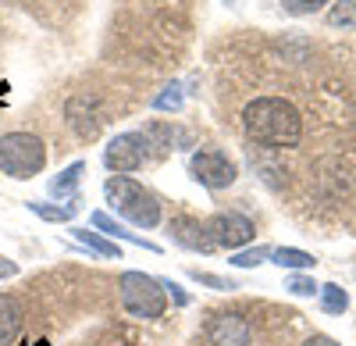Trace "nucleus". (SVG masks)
Here are the masks:
<instances>
[{"label": "nucleus", "mask_w": 356, "mask_h": 346, "mask_svg": "<svg viewBox=\"0 0 356 346\" xmlns=\"http://www.w3.org/2000/svg\"><path fill=\"white\" fill-rule=\"evenodd\" d=\"M29 211L40 214L43 221H72L75 218L72 204H43V200H29Z\"/></svg>", "instance_id": "17"}, {"label": "nucleus", "mask_w": 356, "mask_h": 346, "mask_svg": "<svg viewBox=\"0 0 356 346\" xmlns=\"http://www.w3.org/2000/svg\"><path fill=\"white\" fill-rule=\"evenodd\" d=\"M36 346H47V343H36Z\"/></svg>", "instance_id": "29"}, {"label": "nucleus", "mask_w": 356, "mask_h": 346, "mask_svg": "<svg viewBox=\"0 0 356 346\" xmlns=\"http://www.w3.org/2000/svg\"><path fill=\"white\" fill-rule=\"evenodd\" d=\"M243 132L253 147L292 150L303 139V114L285 97H257L243 111Z\"/></svg>", "instance_id": "1"}, {"label": "nucleus", "mask_w": 356, "mask_h": 346, "mask_svg": "<svg viewBox=\"0 0 356 346\" xmlns=\"http://www.w3.org/2000/svg\"><path fill=\"white\" fill-rule=\"evenodd\" d=\"M143 139H146V154H154V157H164L171 150V129L168 125H146L143 129Z\"/></svg>", "instance_id": "15"}, {"label": "nucleus", "mask_w": 356, "mask_h": 346, "mask_svg": "<svg viewBox=\"0 0 356 346\" xmlns=\"http://www.w3.org/2000/svg\"><path fill=\"white\" fill-rule=\"evenodd\" d=\"M146 157H150V154H146L143 132H122V136H114L107 147H104V164L114 171V175H129V171H139Z\"/></svg>", "instance_id": "7"}, {"label": "nucleus", "mask_w": 356, "mask_h": 346, "mask_svg": "<svg viewBox=\"0 0 356 346\" xmlns=\"http://www.w3.org/2000/svg\"><path fill=\"white\" fill-rule=\"evenodd\" d=\"M203 228H207V236H211L214 250H218V246L239 250V246H246V243L253 239V233H257V225H253L246 214H239V211H221V214H214L211 221H207Z\"/></svg>", "instance_id": "6"}, {"label": "nucleus", "mask_w": 356, "mask_h": 346, "mask_svg": "<svg viewBox=\"0 0 356 346\" xmlns=\"http://www.w3.org/2000/svg\"><path fill=\"white\" fill-rule=\"evenodd\" d=\"M93 228L107 233L111 239H125V243H132V246H143V250H150V253H161V246H157V243H150V239H143V236L129 233V228H125L122 221H114L107 211H97V214H93Z\"/></svg>", "instance_id": "11"}, {"label": "nucleus", "mask_w": 356, "mask_h": 346, "mask_svg": "<svg viewBox=\"0 0 356 346\" xmlns=\"http://www.w3.org/2000/svg\"><path fill=\"white\" fill-rule=\"evenodd\" d=\"M303 346H339V343H335V339H328V336H310Z\"/></svg>", "instance_id": "27"}, {"label": "nucleus", "mask_w": 356, "mask_h": 346, "mask_svg": "<svg viewBox=\"0 0 356 346\" xmlns=\"http://www.w3.org/2000/svg\"><path fill=\"white\" fill-rule=\"evenodd\" d=\"M189 175L207 186V189H228L235 182V175H239V168H235V161L218 150V147H203L189 157Z\"/></svg>", "instance_id": "5"}, {"label": "nucleus", "mask_w": 356, "mask_h": 346, "mask_svg": "<svg viewBox=\"0 0 356 346\" xmlns=\"http://www.w3.org/2000/svg\"><path fill=\"white\" fill-rule=\"evenodd\" d=\"M168 233H171V239H175L178 246H186V250H193V253H211V250H214L211 236H207V228H203L196 218H189V214L171 218V221H168Z\"/></svg>", "instance_id": "10"}, {"label": "nucleus", "mask_w": 356, "mask_h": 346, "mask_svg": "<svg viewBox=\"0 0 356 346\" xmlns=\"http://www.w3.org/2000/svg\"><path fill=\"white\" fill-rule=\"evenodd\" d=\"M118 297H122V307L129 318H143V322L161 318L168 307L164 282H157L154 275H143V272H125L118 278Z\"/></svg>", "instance_id": "3"}, {"label": "nucleus", "mask_w": 356, "mask_h": 346, "mask_svg": "<svg viewBox=\"0 0 356 346\" xmlns=\"http://www.w3.org/2000/svg\"><path fill=\"white\" fill-rule=\"evenodd\" d=\"M104 193H107V204L114 207V214H122L125 221L143 225V228H154L161 221V200L146 186H139L136 179L111 175L104 182Z\"/></svg>", "instance_id": "2"}, {"label": "nucleus", "mask_w": 356, "mask_h": 346, "mask_svg": "<svg viewBox=\"0 0 356 346\" xmlns=\"http://www.w3.org/2000/svg\"><path fill=\"white\" fill-rule=\"evenodd\" d=\"M11 275H18V265H11L8 257H0V278H11Z\"/></svg>", "instance_id": "26"}, {"label": "nucleus", "mask_w": 356, "mask_h": 346, "mask_svg": "<svg viewBox=\"0 0 356 346\" xmlns=\"http://www.w3.org/2000/svg\"><path fill=\"white\" fill-rule=\"evenodd\" d=\"M289 293H296V297H314V293H317V285H314V278L296 275V278H289Z\"/></svg>", "instance_id": "24"}, {"label": "nucleus", "mask_w": 356, "mask_h": 346, "mask_svg": "<svg viewBox=\"0 0 356 346\" xmlns=\"http://www.w3.org/2000/svg\"><path fill=\"white\" fill-rule=\"evenodd\" d=\"M82 171H86V161H72L65 171H57V175L50 179V193L57 196V200H65V196H72L75 189H79V179H82Z\"/></svg>", "instance_id": "13"}, {"label": "nucleus", "mask_w": 356, "mask_h": 346, "mask_svg": "<svg viewBox=\"0 0 356 346\" xmlns=\"http://www.w3.org/2000/svg\"><path fill=\"white\" fill-rule=\"evenodd\" d=\"M332 25H342V29H356V0H339L328 15Z\"/></svg>", "instance_id": "20"}, {"label": "nucleus", "mask_w": 356, "mask_h": 346, "mask_svg": "<svg viewBox=\"0 0 356 346\" xmlns=\"http://www.w3.org/2000/svg\"><path fill=\"white\" fill-rule=\"evenodd\" d=\"M65 114H68V125L75 129V136H79V139H97V136H100L97 97H86V93L72 97V100H68V107H65Z\"/></svg>", "instance_id": "9"}, {"label": "nucleus", "mask_w": 356, "mask_h": 346, "mask_svg": "<svg viewBox=\"0 0 356 346\" xmlns=\"http://www.w3.org/2000/svg\"><path fill=\"white\" fill-rule=\"evenodd\" d=\"M75 239H79L82 246H89L93 253H100V257H114V261H118V243H114V239H107L104 233H86V228H79Z\"/></svg>", "instance_id": "16"}, {"label": "nucleus", "mask_w": 356, "mask_h": 346, "mask_svg": "<svg viewBox=\"0 0 356 346\" xmlns=\"http://www.w3.org/2000/svg\"><path fill=\"white\" fill-rule=\"evenodd\" d=\"M264 257H271V250H267V246H257V250H239V253L232 257V265H235V268H253V265H260V261H264Z\"/></svg>", "instance_id": "22"}, {"label": "nucleus", "mask_w": 356, "mask_h": 346, "mask_svg": "<svg viewBox=\"0 0 356 346\" xmlns=\"http://www.w3.org/2000/svg\"><path fill=\"white\" fill-rule=\"evenodd\" d=\"M271 261L282 265V268H292V272L314 268V257H310L307 250H296V246H278V250H271Z\"/></svg>", "instance_id": "14"}, {"label": "nucleus", "mask_w": 356, "mask_h": 346, "mask_svg": "<svg viewBox=\"0 0 356 346\" xmlns=\"http://www.w3.org/2000/svg\"><path fill=\"white\" fill-rule=\"evenodd\" d=\"M22 318H25V310L15 297H0V346H11L22 332Z\"/></svg>", "instance_id": "12"}, {"label": "nucleus", "mask_w": 356, "mask_h": 346, "mask_svg": "<svg viewBox=\"0 0 356 346\" xmlns=\"http://www.w3.org/2000/svg\"><path fill=\"white\" fill-rule=\"evenodd\" d=\"M321 307L328 310V314H342L349 307V293L342 290V285H335V282L321 285Z\"/></svg>", "instance_id": "18"}, {"label": "nucleus", "mask_w": 356, "mask_h": 346, "mask_svg": "<svg viewBox=\"0 0 356 346\" xmlns=\"http://www.w3.org/2000/svg\"><path fill=\"white\" fill-rule=\"evenodd\" d=\"M164 293H168V297H171V300H175L178 307H186V304H189V297H186V290H182V285H178V282H171V278L164 282Z\"/></svg>", "instance_id": "25"}, {"label": "nucleus", "mask_w": 356, "mask_h": 346, "mask_svg": "<svg viewBox=\"0 0 356 346\" xmlns=\"http://www.w3.org/2000/svg\"><path fill=\"white\" fill-rule=\"evenodd\" d=\"M203 339H207V346H250L253 329H250V322L243 318V314L221 310L203 325Z\"/></svg>", "instance_id": "8"}, {"label": "nucleus", "mask_w": 356, "mask_h": 346, "mask_svg": "<svg viewBox=\"0 0 356 346\" xmlns=\"http://www.w3.org/2000/svg\"><path fill=\"white\" fill-rule=\"evenodd\" d=\"M189 275H193V282H200V285H211V290H218V293L235 290V282H232V278H221V275H211V272H200V268H193Z\"/></svg>", "instance_id": "21"}, {"label": "nucleus", "mask_w": 356, "mask_h": 346, "mask_svg": "<svg viewBox=\"0 0 356 346\" xmlns=\"http://www.w3.org/2000/svg\"><path fill=\"white\" fill-rule=\"evenodd\" d=\"M4 90H8V86H4V82H0V100H4Z\"/></svg>", "instance_id": "28"}, {"label": "nucleus", "mask_w": 356, "mask_h": 346, "mask_svg": "<svg viewBox=\"0 0 356 346\" xmlns=\"http://www.w3.org/2000/svg\"><path fill=\"white\" fill-rule=\"evenodd\" d=\"M328 0H282V8L289 11V15H314V11H321Z\"/></svg>", "instance_id": "23"}, {"label": "nucleus", "mask_w": 356, "mask_h": 346, "mask_svg": "<svg viewBox=\"0 0 356 346\" xmlns=\"http://www.w3.org/2000/svg\"><path fill=\"white\" fill-rule=\"evenodd\" d=\"M182 104H186V93H182V86L178 82H168L164 90L154 97V111H182Z\"/></svg>", "instance_id": "19"}, {"label": "nucleus", "mask_w": 356, "mask_h": 346, "mask_svg": "<svg viewBox=\"0 0 356 346\" xmlns=\"http://www.w3.org/2000/svg\"><path fill=\"white\" fill-rule=\"evenodd\" d=\"M47 164V147L33 132H4L0 136V171L8 179H33Z\"/></svg>", "instance_id": "4"}]
</instances>
